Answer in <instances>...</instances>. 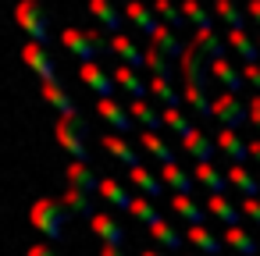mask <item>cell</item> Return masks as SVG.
Masks as SVG:
<instances>
[{
    "label": "cell",
    "instance_id": "27",
    "mask_svg": "<svg viewBox=\"0 0 260 256\" xmlns=\"http://www.w3.org/2000/svg\"><path fill=\"white\" fill-rule=\"evenodd\" d=\"M228 47L246 61V64H256L260 61V43H253L246 32H235V29H228Z\"/></svg>",
    "mask_w": 260,
    "mask_h": 256
},
{
    "label": "cell",
    "instance_id": "43",
    "mask_svg": "<svg viewBox=\"0 0 260 256\" xmlns=\"http://www.w3.org/2000/svg\"><path fill=\"white\" fill-rule=\"evenodd\" d=\"M242 217H249V221H256L260 224V199H242Z\"/></svg>",
    "mask_w": 260,
    "mask_h": 256
},
{
    "label": "cell",
    "instance_id": "31",
    "mask_svg": "<svg viewBox=\"0 0 260 256\" xmlns=\"http://www.w3.org/2000/svg\"><path fill=\"white\" fill-rule=\"evenodd\" d=\"M100 196L107 203H114L118 210H132V203H136V196H128L125 185H118L114 178H100Z\"/></svg>",
    "mask_w": 260,
    "mask_h": 256
},
{
    "label": "cell",
    "instance_id": "32",
    "mask_svg": "<svg viewBox=\"0 0 260 256\" xmlns=\"http://www.w3.org/2000/svg\"><path fill=\"white\" fill-rule=\"evenodd\" d=\"M214 15H217L221 22H228L235 32H246V18H249L246 8H235L232 0H217V4H214Z\"/></svg>",
    "mask_w": 260,
    "mask_h": 256
},
{
    "label": "cell",
    "instance_id": "34",
    "mask_svg": "<svg viewBox=\"0 0 260 256\" xmlns=\"http://www.w3.org/2000/svg\"><path fill=\"white\" fill-rule=\"evenodd\" d=\"M68 181H72V189H82V192H100V178H96L86 164H68Z\"/></svg>",
    "mask_w": 260,
    "mask_h": 256
},
{
    "label": "cell",
    "instance_id": "16",
    "mask_svg": "<svg viewBox=\"0 0 260 256\" xmlns=\"http://www.w3.org/2000/svg\"><path fill=\"white\" fill-rule=\"evenodd\" d=\"M111 54L121 57L128 68H146V50H139L128 36H111Z\"/></svg>",
    "mask_w": 260,
    "mask_h": 256
},
{
    "label": "cell",
    "instance_id": "48",
    "mask_svg": "<svg viewBox=\"0 0 260 256\" xmlns=\"http://www.w3.org/2000/svg\"><path fill=\"white\" fill-rule=\"evenodd\" d=\"M100 256H125V252H121L118 245H104V249H100Z\"/></svg>",
    "mask_w": 260,
    "mask_h": 256
},
{
    "label": "cell",
    "instance_id": "30",
    "mask_svg": "<svg viewBox=\"0 0 260 256\" xmlns=\"http://www.w3.org/2000/svg\"><path fill=\"white\" fill-rule=\"evenodd\" d=\"M61 203H64V210L68 213H75V217H96L93 213V199H89V192H82V189H68L64 196H61Z\"/></svg>",
    "mask_w": 260,
    "mask_h": 256
},
{
    "label": "cell",
    "instance_id": "22",
    "mask_svg": "<svg viewBox=\"0 0 260 256\" xmlns=\"http://www.w3.org/2000/svg\"><path fill=\"white\" fill-rule=\"evenodd\" d=\"M93 231L104 238V245H118L121 249V242H125V228L114 217H107V213H96L93 217Z\"/></svg>",
    "mask_w": 260,
    "mask_h": 256
},
{
    "label": "cell",
    "instance_id": "37",
    "mask_svg": "<svg viewBox=\"0 0 260 256\" xmlns=\"http://www.w3.org/2000/svg\"><path fill=\"white\" fill-rule=\"evenodd\" d=\"M182 15H185V22H192L196 25V32H214V22H210V11H203L196 0H189V4H182Z\"/></svg>",
    "mask_w": 260,
    "mask_h": 256
},
{
    "label": "cell",
    "instance_id": "23",
    "mask_svg": "<svg viewBox=\"0 0 260 256\" xmlns=\"http://www.w3.org/2000/svg\"><path fill=\"white\" fill-rule=\"evenodd\" d=\"M228 181L239 189V196H242V199H256V196H260V181H256L242 164H232V167H228Z\"/></svg>",
    "mask_w": 260,
    "mask_h": 256
},
{
    "label": "cell",
    "instance_id": "15",
    "mask_svg": "<svg viewBox=\"0 0 260 256\" xmlns=\"http://www.w3.org/2000/svg\"><path fill=\"white\" fill-rule=\"evenodd\" d=\"M192 178H196L210 196H224V185H232V181H228V174H224V171H217L214 164H196V167H192Z\"/></svg>",
    "mask_w": 260,
    "mask_h": 256
},
{
    "label": "cell",
    "instance_id": "13",
    "mask_svg": "<svg viewBox=\"0 0 260 256\" xmlns=\"http://www.w3.org/2000/svg\"><path fill=\"white\" fill-rule=\"evenodd\" d=\"M100 142H104V150H107L111 157H118V160H121L128 171H132V167H143V164H139V153H136V146H132L125 135H114V132H111V135H104Z\"/></svg>",
    "mask_w": 260,
    "mask_h": 256
},
{
    "label": "cell",
    "instance_id": "7",
    "mask_svg": "<svg viewBox=\"0 0 260 256\" xmlns=\"http://www.w3.org/2000/svg\"><path fill=\"white\" fill-rule=\"evenodd\" d=\"M22 61L40 75V82L43 86H50V82H61L57 75H54V61H50V54H47V47H40V43H25L22 47Z\"/></svg>",
    "mask_w": 260,
    "mask_h": 256
},
{
    "label": "cell",
    "instance_id": "40",
    "mask_svg": "<svg viewBox=\"0 0 260 256\" xmlns=\"http://www.w3.org/2000/svg\"><path fill=\"white\" fill-rule=\"evenodd\" d=\"M153 15L164 18L168 29H185V15H182V8H171L168 0H157V4H153Z\"/></svg>",
    "mask_w": 260,
    "mask_h": 256
},
{
    "label": "cell",
    "instance_id": "47",
    "mask_svg": "<svg viewBox=\"0 0 260 256\" xmlns=\"http://www.w3.org/2000/svg\"><path fill=\"white\" fill-rule=\"evenodd\" d=\"M246 15H249V18L260 25V0H249V4H246Z\"/></svg>",
    "mask_w": 260,
    "mask_h": 256
},
{
    "label": "cell",
    "instance_id": "42",
    "mask_svg": "<svg viewBox=\"0 0 260 256\" xmlns=\"http://www.w3.org/2000/svg\"><path fill=\"white\" fill-rule=\"evenodd\" d=\"M150 93H153V96L164 103V111H168V107H178V93H175V86H171V82L153 79V82H150Z\"/></svg>",
    "mask_w": 260,
    "mask_h": 256
},
{
    "label": "cell",
    "instance_id": "10",
    "mask_svg": "<svg viewBox=\"0 0 260 256\" xmlns=\"http://www.w3.org/2000/svg\"><path fill=\"white\" fill-rule=\"evenodd\" d=\"M96 111H100V118H104L107 125H114V132H118V135H125V132L136 125V118H132L118 100H96Z\"/></svg>",
    "mask_w": 260,
    "mask_h": 256
},
{
    "label": "cell",
    "instance_id": "50",
    "mask_svg": "<svg viewBox=\"0 0 260 256\" xmlns=\"http://www.w3.org/2000/svg\"><path fill=\"white\" fill-rule=\"evenodd\" d=\"M143 256H160V252L157 249H143Z\"/></svg>",
    "mask_w": 260,
    "mask_h": 256
},
{
    "label": "cell",
    "instance_id": "18",
    "mask_svg": "<svg viewBox=\"0 0 260 256\" xmlns=\"http://www.w3.org/2000/svg\"><path fill=\"white\" fill-rule=\"evenodd\" d=\"M171 210H175L189 228H203V224H207V213L200 210V203H196L192 196H171Z\"/></svg>",
    "mask_w": 260,
    "mask_h": 256
},
{
    "label": "cell",
    "instance_id": "28",
    "mask_svg": "<svg viewBox=\"0 0 260 256\" xmlns=\"http://www.w3.org/2000/svg\"><path fill=\"white\" fill-rule=\"evenodd\" d=\"M114 82H118L125 93H132V100H146V86H143V79L136 75V68L118 64V68H114Z\"/></svg>",
    "mask_w": 260,
    "mask_h": 256
},
{
    "label": "cell",
    "instance_id": "35",
    "mask_svg": "<svg viewBox=\"0 0 260 256\" xmlns=\"http://www.w3.org/2000/svg\"><path fill=\"white\" fill-rule=\"evenodd\" d=\"M146 68H150V75H153V79H160V82H171V75H175L171 61H168V57H164L153 43L146 47Z\"/></svg>",
    "mask_w": 260,
    "mask_h": 256
},
{
    "label": "cell",
    "instance_id": "9",
    "mask_svg": "<svg viewBox=\"0 0 260 256\" xmlns=\"http://www.w3.org/2000/svg\"><path fill=\"white\" fill-rule=\"evenodd\" d=\"M43 96H47V103L61 114V121H79V107H75V100L64 93V86H61V82L43 86Z\"/></svg>",
    "mask_w": 260,
    "mask_h": 256
},
{
    "label": "cell",
    "instance_id": "17",
    "mask_svg": "<svg viewBox=\"0 0 260 256\" xmlns=\"http://www.w3.org/2000/svg\"><path fill=\"white\" fill-rule=\"evenodd\" d=\"M128 181L146 196V199H160V192H164V181H160V174H153L150 167H132L128 171Z\"/></svg>",
    "mask_w": 260,
    "mask_h": 256
},
{
    "label": "cell",
    "instance_id": "21",
    "mask_svg": "<svg viewBox=\"0 0 260 256\" xmlns=\"http://www.w3.org/2000/svg\"><path fill=\"white\" fill-rule=\"evenodd\" d=\"M207 210H210L224 228H242V224H239V221H242V210H235L224 196H207Z\"/></svg>",
    "mask_w": 260,
    "mask_h": 256
},
{
    "label": "cell",
    "instance_id": "29",
    "mask_svg": "<svg viewBox=\"0 0 260 256\" xmlns=\"http://www.w3.org/2000/svg\"><path fill=\"white\" fill-rule=\"evenodd\" d=\"M128 114H132V118H136V121H139V125H143L146 132H153V135H157V128L164 125V114H160V111H153V107H150L146 100H132Z\"/></svg>",
    "mask_w": 260,
    "mask_h": 256
},
{
    "label": "cell",
    "instance_id": "33",
    "mask_svg": "<svg viewBox=\"0 0 260 256\" xmlns=\"http://www.w3.org/2000/svg\"><path fill=\"white\" fill-rule=\"evenodd\" d=\"M150 43H153V47H157V50H160L168 61H171V57H178V61H182V54H185V43H178L175 29H168V25H164V29H160V32H157Z\"/></svg>",
    "mask_w": 260,
    "mask_h": 256
},
{
    "label": "cell",
    "instance_id": "8",
    "mask_svg": "<svg viewBox=\"0 0 260 256\" xmlns=\"http://www.w3.org/2000/svg\"><path fill=\"white\" fill-rule=\"evenodd\" d=\"M79 82L86 89H93L100 100H114V79L100 68V64H82L79 68Z\"/></svg>",
    "mask_w": 260,
    "mask_h": 256
},
{
    "label": "cell",
    "instance_id": "3",
    "mask_svg": "<svg viewBox=\"0 0 260 256\" xmlns=\"http://www.w3.org/2000/svg\"><path fill=\"white\" fill-rule=\"evenodd\" d=\"M61 43L72 57H79L82 64H96V57L111 54V40H104L100 32H82V29H64L61 32Z\"/></svg>",
    "mask_w": 260,
    "mask_h": 256
},
{
    "label": "cell",
    "instance_id": "12",
    "mask_svg": "<svg viewBox=\"0 0 260 256\" xmlns=\"http://www.w3.org/2000/svg\"><path fill=\"white\" fill-rule=\"evenodd\" d=\"M217 150H221L232 164H242V167H246V160L253 157V153H249V142H242V139H239L235 132H228V128L217 132Z\"/></svg>",
    "mask_w": 260,
    "mask_h": 256
},
{
    "label": "cell",
    "instance_id": "41",
    "mask_svg": "<svg viewBox=\"0 0 260 256\" xmlns=\"http://www.w3.org/2000/svg\"><path fill=\"white\" fill-rule=\"evenodd\" d=\"M128 213H132L136 221H143V224H150V228H153V224L160 221V213L153 210V203H150V199H143V196H136V203H132V210H128Z\"/></svg>",
    "mask_w": 260,
    "mask_h": 256
},
{
    "label": "cell",
    "instance_id": "39",
    "mask_svg": "<svg viewBox=\"0 0 260 256\" xmlns=\"http://www.w3.org/2000/svg\"><path fill=\"white\" fill-rule=\"evenodd\" d=\"M150 235H153V238H157L164 249H171V252H178V249H182V235H178V231H175L168 221H157V224L150 228Z\"/></svg>",
    "mask_w": 260,
    "mask_h": 256
},
{
    "label": "cell",
    "instance_id": "14",
    "mask_svg": "<svg viewBox=\"0 0 260 256\" xmlns=\"http://www.w3.org/2000/svg\"><path fill=\"white\" fill-rule=\"evenodd\" d=\"M182 150L196 160V164H210L217 153V139H207L203 132H192L189 139H182Z\"/></svg>",
    "mask_w": 260,
    "mask_h": 256
},
{
    "label": "cell",
    "instance_id": "46",
    "mask_svg": "<svg viewBox=\"0 0 260 256\" xmlns=\"http://www.w3.org/2000/svg\"><path fill=\"white\" fill-rule=\"evenodd\" d=\"M25 256H57V252H54L50 245H29V252H25Z\"/></svg>",
    "mask_w": 260,
    "mask_h": 256
},
{
    "label": "cell",
    "instance_id": "11",
    "mask_svg": "<svg viewBox=\"0 0 260 256\" xmlns=\"http://www.w3.org/2000/svg\"><path fill=\"white\" fill-rule=\"evenodd\" d=\"M160 181H164V189H171L175 196H189L192 185H196L192 171H185V167H178V164H164V167H160Z\"/></svg>",
    "mask_w": 260,
    "mask_h": 256
},
{
    "label": "cell",
    "instance_id": "36",
    "mask_svg": "<svg viewBox=\"0 0 260 256\" xmlns=\"http://www.w3.org/2000/svg\"><path fill=\"white\" fill-rule=\"evenodd\" d=\"M164 114V128H171L175 135H182V139H189L196 128L189 125V118H185V111H178V107H168V111H160Z\"/></svg>",
    "mask_w": 260,
    "mask_h": 256
},
{
    "label": "cell",
    "instance_id": "6",
    "mask_svg": "<svg viewBox=\"0 0 260 256\" xmlns=\"http://www.w3.org/2000/svg\"><path fill=\"white\" fill-rule=\"evenodd\" d=\"M214 118L221 121V128L235 132L242 121H249V103H242L235 93H221L214 96Z\"/></svg>",
    "mask_w": 260,
    "mask_h": 256
},
{
    "label": "cell",
    "instance_id": "24",
    "mask_svg": "<svg viewBox=\"0 0 260 256\" xmlns=\"http://www.w3.org/2000/svg\"><path fill=\"white\" fill-rule=\"evenodd\" d=\"M185 238H189L203 256H217V252H221V245H224V242H221L207 224H203V228H185Z\"/></svg>",
    "mask_w": 260,
    "mask_h": 256
},
{
    "label": "cell",
    "instance_id": "1",
    "mask_svg": "<svg viewBox=\"0 0 260 256\" xmlns=\"http://www.w3.org/2000/svg\"><path fill=\"white\" fill-rule=\"evenodd\" d=\"M224 57V43L217 32H196L192 43H185V54L178 61L185 79V103L200 118H214V100H207V68Z\"/></svg>",
    "mask_w": 260,
    "mask_h": 256
},
{
    "label": "cell",
    "instance_id": "44",
    "mask_svg": "<svg viewBox=\"0 0 260 256\" xmlns=\"http://www.w3.org/2000/svg\"><path fill=\"white\" fill-rule=\"evenodd\" d=\"M249 125H253V128L260 132V93H256V96L249 100Z\"/></svg>",
    "mask_w": 260,
    "mask_h": 256
},
{
    "label": "cell",
    "instance_id": "5",
    "mask_svg": "<svg viewBox=\"0 0 260 256\" xmlns=\"http://www.w3.org/2000/svg\"><path fill=\"white\" fill-rule=\"evenodd\" d=\"M54 135H57V142L75 157V164H89V146H86L89 125H86V118H79V121H57Z\"/></svg>",
    "mask_w": 260,
    "mask_h": 256
},
{
    "label": "cell",
    "instance_id": "45",
    "mask_svg": "<svg viewBox=\"0 0 260 256\" xmlns=\"http://www.w3.org/2000/svg\"><path fill=\"white\" fill-rule=\"evenodd\" d=\"M242 79H246L249 86L260 89V64H246V68H242Z\"/></svg>",
    "mask_w": 260,
    "mask_h": 256
},
{
    "label": "cell",
    "instance_id": "26",
    "mask_svg": "<svg viewBox=\"0 0 260 256\" xmlns=\"http://www.w3.org/2000/svg\"><path fill=\"white\" fill-rule=\"evenodd\" d=\"M89 11H93V18L107 29V32H114V36H121V25H125V15L121 11H114L111 4H104V0H93L89 4Z\"/></svg>",
    "mask_w": 260,
    "mask_h": 256
},
{
    "label": "cell",
    "instance_id": "2",
    "mask_svg": "<svg viewBox=\"0 0 260 256\" xmlns=\"http://www.w3.org/2000/svg\"><path fill=\"white\" fill-rule=\"evenodd\" d=\"M68 210H64V203L61 199H50V196H40L36 203H32V210H29V221H32V228H40L47 238H54V242H61L64 238V224H68Z\"/></svg>",
    "mask_w": 260,
    "mask_h": 256
},
{
    "label": "cell",
    "instance_id": "4",
    "mask_svg": "<svg viewBox=\"0 0 260 256\" xmlns=\"http://www.w3.org/2000/svg\"><path fill=\"white\" fill-rule=\"evenodd\" d=\"M15 18L29 32V43L47 47V40H50V15H47V8H40L36 0H22V4L15 8Z\"/></svg>",
    "mask_w": 260,
    "mask_h": 256
},
{
    "label": "cell",
    "instance_id": "49",
    "mask_svg": "<svg viewBox=\"0 0 260 256\" xmlns=\"http://www.w3.org/2000/svg\"><path fill=\"white\" fill-rule=\"evenodd\" d=\"M249 153H253V160L260 164V139H256V142H249Z\"/></svg>",
    "mask_w": 260,
    "mask_h": 256
},
{
    "label": "cell",
    "instance_id": "19",
    "mask_svg": "<svg viewBox=\"0 0 260 256\" xmlns=\"http://www.w3.org/2000/svg\"><path fill=\"white\" fill-rule=\"evenodd\" d=\"M125 18H128V22H132L136 29H143V32L150 36V40H153V36H157V32L164 29V25L157 22V15H153L150 8H143V4H128V8H125Z\"/></svg>",
    "mask_w": 260,
    "mask_h": 256
},
{
    "label": "cell",
    "instance_id": "25",
    "mask_svg": "<svg viewBox=\"0 0 260 256\" xmlns=\"http://www.w3.org/2000/svg\"><path fill=\"white\" fill-rule=\"evenodd\" d=\"M221 242H224L228 249H235L239 256H256V238H253L246 228H224Z\"/></svg>",
    "mask_w": 260,
    "mask_h": 256
},
{
    "label": "cell",
    "instance_id": "38",
    "mask_svg": "<svg viewBox=\"0 0 260 256\" xmlns=\"http://www.w3.org/2000/svg\"><path fill=\"white\" fill-rule=\"evenodd\" d=\"M143 146H146V150H150V153L160 160V167H164V164H175V150H171V146H168L160 135H153V132H143Z\"/></svg>",
    "mask_w": 260,
    "mask_h": 256
},
{
    "label": "cell",
    "instance_id": "20",
    "mask_svg": "<svg viewBox=\"0 0 260 256\" xmlns=\"http://www.w3.org/2000/svg\"><path fill=\"white\" fill-rule=\"evenodd\" d=\"M210 75H214L221 86H228V93H239V89L246 86L242 71H239V68H232V64H228V57H217V61L210 64Z\"/></svg>",
    "mask_w": 260,
    "mask_h": 256
}]
</instances>
